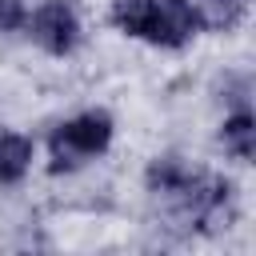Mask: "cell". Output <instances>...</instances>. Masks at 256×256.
I'll return each instance as SVG.
<instances>
[{
	"mask_svg": "<svg viewBox=\"0 0 256 256\" xmlns=\"http://www.w3.org/2000/svg\"><path fill=\"white\" fill-rule=\"evenodd\" d=\"M116 136V120L108 108H84L68 120H60L48 132V172L52 176H68L88 168L92 160H100L112 148Z\"/></svg>",
	"mask_w": 256,
	"mask_h": 256,
	"instance_id": "obj_1",
	"label": "cell"
},
{
	"mask_svg": "<svg viewBox=\"0 0 256 256\" xmlns=\"http://www.w3.org/2000/svg\"><path fill=\"white\" fill-rule=\"evenodd\" d=\"M24 36H28L40 52L64 60V56H72V52L80 48L84 24H80V12H76L72 0H44V4H36V8L28 12Z\"/></svg>",
	"mask_w": 256,
	"mask_h": 256,
	"instance_id": "obj_2",
	"label": "cell"
},
{
	"mask_svg": "<svg viewBox=\"0 0 256 256\" xmlns=\"http://www.w3.org/2000/svg\"><path fill=\"white\" fill-rule=\"evenodd\" d=\"M200 36V20L192 0H152L148 12V28H144V44L164 48V52H180Z\"/></svg>",
	"mask_w": 256,
	"mask_h": 256,
	"instance_id": "obj_3",
	"label": "cell"
},
{
	"mask_svg": "<svg viewBox=\"0 0 256 256\" xmlns=\"http://www.w3.org/2000/svg\"><path fill=\"white\" fill-rule=\"evenodd\" d=\"M200 176H204V168H192L184 156H176V152H164V156H152L148 160V168H144V188L152 192V196H160V200H180V196H188L196 184H200Z\"/></svg>",
	"mask_w": 256,
	"mask_h": 256,
	"instance_id": "obj_4",
	"label": "cell"
},
{
	"mask_svg": "<svg viewBox=\"0 0 256 256\" xmlns=\"http://www.w3.org/2000/svg\"><path fill=\"white\" fill-rule=\"evenodd\" d=\"M216 140H220V148H224L236 164H252V156H256V116H252V108H248V104L228 108L224 120H220Z\"/></svg>",
	"mask_w": 256,
	"mask_h": 256,
	"instance_id": "obj_5",
	"label": "cell"
},
{
	"mask_svg": "<svg viewBox=\"0 0 256 256\" xmlns=\"http://www.w3.org/2000/svg\"><path fill=\"white\" fill-rule=\"evenodd\" d=\"M32 160H36V140L28 132L0 128V188L20 184L32 172Z\"/></svg>",
	"mask_w": 256,
	"mask_h": 256,
	"instance_id": "obj_6",
	"label": "cell"
},
{
	"mask_svg": "<svg viewBox=\"0 0 256 256\" xmlns=\"http://www.w3.org/2000/svg\"><path fill=\"white\" fill-rule=\"evenodd\" d=\"M192 8H196V20H200V32L228 36L248 20L252 0H192Z\"/></svg>",
	"mask_w": 256,
	"mask_h": 256,
	"instance_id": "obj_7",
	"label": "cell"
},
{
	"mask_svg": "<svg viewBox=\"0 0 256 256\" xmlns=\"http://www.w3.org/2000/svg\"><path fill=\"white\" fill-rule=\"evenodd\" d=\"M148 12H152V0H112L108 8V24L128 36V40H140L144 28H148Z\"/></svg>",
	"mask_w": 256,
	"mask_h": 256,
	"instance_id": "obj_8",
	"label": "cell"
},
{
	"mask_svg": "<svg viewBox=\"0 0 256 256\" xmlns=\"http://www.w3.org/2000/svg\"><path fill=\"white\" fill-rule=\"evenodd\" d=\"M24 20H28V4L24 0H0V36L24 32Z\"/></svg>",
	"mask_w": 256,
	"mask_h": 256,
	"instance_id": "obj_9",
	"label": "cell"
}]
</instances>
